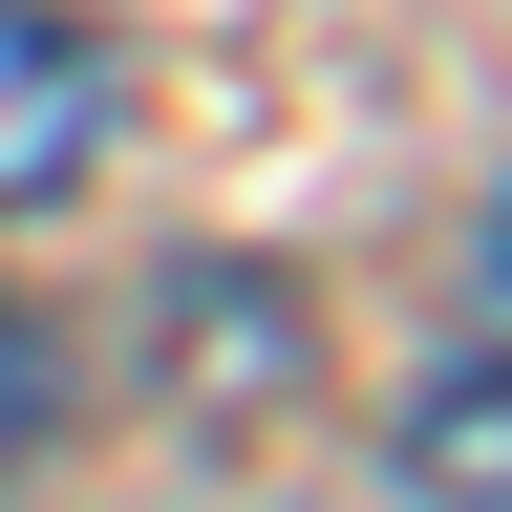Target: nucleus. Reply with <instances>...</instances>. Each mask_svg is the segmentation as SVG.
<instances>
[{
  "label": "nucleus",
  "instance_id": "3",
  "mask_svg": "<svg viewBox=\"0 0 512 512\" xmlns=\"http://www.w3.org/2000/svg\"><path fill=\"white\" fill-rule=\"evenodd\" d=\"M406 491H427V512H491V320H470V342H448V384H427Z\"/></svg>",
  "mask_w": 512,
  "mask_h": 512
},
{
  "label": "nucleus",
  "instance_id": "4",
  "mask_svg": "<svg viewBox=\"0 0 512 512\" xmlns=\"http://www.w3.org/2000/svg\"><path fill=\"white\" fill-rule=\"evenodd\" d=\"M43 427H64V342L0 320V470H43Z\"/></svg>",
  "mask_w": 512,
  "mask_h": 512
},
{
  "label": "nucleus",
  "instance_id": "1",
  "mask_svg": "<svg viewBox=\"0 0 512 512\" xmlns=\"http://www.w3.org/2000/svg\"><path fill=\"white\" fill-rule=\"evenodd\" d=\"M107 43L86 22H43V0H0V214H64L86 192V150H107Z\"/></svg>",
  "mask_w": 512,
  "mask_h": 512
},
{
  "label": "nucleus",
  "instance_id": "2",
  "mask_svg": "<svg viewBox=\"0 0 512 512\" xmlns=\"http://www.w3.org/2000/svg\"><path fill=\"white\" fill-rule=\"evenodd\" d=\"M171 299H192V384H214V406H235V384H256V406L299 384V320H278V278H171Z\"/></svg>",
  "mask_w": 512,
  "mask_h": 512
}]
</instances>
